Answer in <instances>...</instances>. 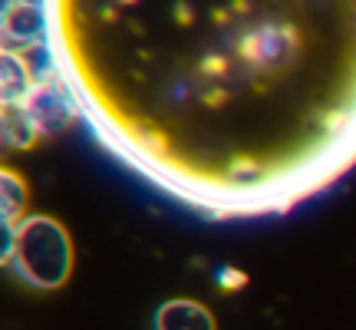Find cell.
I'll list each match as a JSON object with an SVG mask.
<instances>
[{"instance_id": "2", "label": "cell", "mask_w": 356, "mask_h": 330, "mask_svg": "<svg viewBox=\"0 0 356 330\" xmlns=\"http://www.w3.org/2000/svg\"><path fill=\"white\" fill-rule=\"evenodd\" d=\"M20 113H24L30 132L37 136V142L60 139V136H66L70 129L76 126L79 102L63 73H47V77L33 79L26 100L20 102Z\"/></svg>"}, {"instance_id": "1", "label": "cell", "mask_w": 356, "mask_h": 330, "mask_svg": "<svg viewBox=\"0 0 356 330\" xmlns=\"http://www.w3.org/2000/svg\"><path fill=\"white\" fill-rule=\"evenodd\" d=\"M73 238L60 218L30 212L13 231V258L10 267L17 278L33 291H60L73 274Z\"/></svg>"}, {"instance_id": "6", "label": "cell", "mask_w": 356, "mask_h": 330, "mask_svg": "<svg viewBox=\"0 0 356 330\" xmlns=\"http://www.w3.org/2000/svg\"><path fill=\"white\" fill-rule=\"evenodd\" d=\"M33 70L30 60L17 50H3L0 47V106L20 109V102L26 100V93L33 86Z\"/></svg>"}, {"instance_id": "7", "label": "cell", "mask_w": 356, "mask_h": 330, "mask_svg": "<svg viewBox=\"0 0 356 330\" xmlns=\"http://www.w3.org/2000/svg\"><path fill=\"white\" fill-rule=\"evenodd\" d=\"M30 215V185L26 178L0 162V228H17Z\"/></svg>"}, {"instance_id": "9", "label": "cell", "mask_w": 356, "mask_h": 330, "mask_svg": "<svg viewBox=\"0 0 356 330\" xmlns=\"http://www.w3.org/2000/svg\"><path fill=\"white\" fill-rule=\"evenodd\" d=\"M13 231H17V228H0V267H10V258H13Z\"/></svg>"}, {"instance_id": "10", "label": "cell", "mask_w": 356, "mask_h": 330, "mask_svg": "<svg viewBox=\"0 0 356 330\" xmlns=\"http://www.w3.org/2000/svg\"><path fill=\"white\" fill-rule=\"evenodd\" d=\"M13 3H17V0H0V20H3V13H7V10H10V7H13Z\"/></svg>"}, {"instance_id": "3", "label": "cell", "mask_w": 356, "mask_h": 330, "mask_svg": "<svg viewBox=\"0 0 356 330\" xmlns=\"http://www.w3.org/2000/svg\"><path fill=\"white\" fill-rule=\"evenodd\" d=\"M50 43V17L47 0H17L0 20V47L17 53H30Z\"/></svg>"}, {"instance_id": "4", "label": "cell", "mask_w": 356, "mask_h": 330, "mask_svg": "<svg viewBox=\"0 0 356 330\" xmlns=\"http://www.w3.org/2000/svg\"><path fill=\"white\" fill-rule=\"evenodd\" d=\"M152 330H218L211 307L191 297H168L159 304L152 317Z\"/></svg>"}, {"instance_id": "8", "label": "cell", "mask_w": 356, "mask_h": 330, "mask_svg": "<svg viewBox=\"0 0 356 330\" xmlns=\"http://www.w3.org/2000/svg\"><path fill=\"white\" fill-rule=\"evenodd\" d=\"M33 142H37V136L30 132L24 113L10 109V106H0V162L26 152Z\"/></svg>"}, {"instance_id": "5", "label": "cell", "mask_w": 356, "mask_h": 330, "mask_svg": "<svg viewBox=\"0 0 356 330\" xmlns=\"http://www.w3.org/2000/svg\"><path fill=\"white\" fill-rule=\"evenodd\" d=\"M293 50V37L280 24H261L251 33H244L241 53L254 66H277Z\"/></svg>"}]
</instances>
